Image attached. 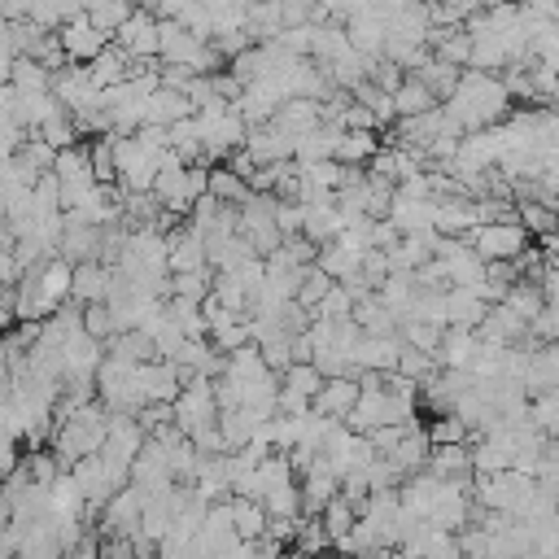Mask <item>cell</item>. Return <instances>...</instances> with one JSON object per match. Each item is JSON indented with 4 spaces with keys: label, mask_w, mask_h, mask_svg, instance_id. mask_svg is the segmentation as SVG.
<instances>
[{
    "label": "cell",
    "mask_w": 559,
    "mask_h": 559,
    "mask_svg": "<svg viewBox=\"0 0 559 559\" xmlns=\"http://www.w3.org/2000/svg\"><path fill=\"white\" fill-rule=\"evenodd\" d=\"M472 241L485 263H511L525 254V223H481Z\"/></svg>",
    "instance_id": "1"
},
{
    "label": "cell",
    "mask_w": 559,
    "mask_h": 559,
    "mask_svg": "<svg viewBox=\"0 0 559 559\" xmlns=\"http://www.w3.org/2000/svg\"><path fill=\"white\" fill-rule=\"evenodd\" d=\"M114 40H118V49L132 57V62H136V57H158V53H162L158 14H153V9H136L132 22H127V27L118 31Z\"/></svg>",
    "instance_id": "2"
},
{
    "label": "cell",
    "mask_w": 559,
    "mask_h": 559,
    "mask_svg": "<svg viewBox=\"0 0 559 559\" xmlns=\"http://www.w3.org/2000/svg\"><path fill=\"white\" fill-rule=\"evenodd\" d=\"M57 40H62V49H66V62H88V66L97 62L105 49H110V35H101L88 18L66 22V27L57 31Z\"/></svg>",
    "instance_id": "3"
},
{
    "label": "cell",
    "mask_w": 559,
    "mask_h": 559,
    "mask_svg": "<svg viewBox=\"0 0 559 559\" xmlns=\"http://www.w3.org/2000/svg\"><path fill=\"white\" fill-rule=\"evenodd\" d=\"M132 14H136L132 0H88V9H83V18H88L101 35H110V40L132 22Z\"/></svg>",
    "instance_id": "4"
},
{
    "label": "cell",
    "mask_w": 559,
    "mask_h": 559,
    "mask_svg": "<svg viewBox=\"0 0 559 559\" xmlns=\"http://www.w3.org/2000/svg\"><path fill=\"white\" fill-rule=\"evenodd\" d=\"M354 402H359V385H350L346 376H337V380H324V389L315 394V411L332 420V415H350Z\"/></svg>",
    "instance_id": "5"
},
{
    "label": "cell",
    "mask_w": 559,
    "mask_h": 559,
    "mask_svg": "<svg viewBox=\"0 0 559 559\" xmlns=\"http://www.w3.org/2000/svg\"><path fill=\"white\" fill-rule=\"evenodd\" d=\"M394 110L402 114V118H420V114H428V110H437V97L424 88L415 75H407L402 79V88L394 92Z\"/></svg>",
    "instance_id": "6"
},
{
    "label": "cell",
    "mask_w": 559,
    "mask_h": 559,
    "mask_svg": "<svg viewBox=\"0 0 559 559\" xmlns=\"http://www.w3.org/2000/svg\"><path fill=\"white\" fill-rule=\"evenodd\" d=\"M372 153H376L372 132H350V136H341V145H337L341 162H363V158H372Z\"/></svg>",
    "instance_id": "7"
},
{
    "label": "cell",
    "mask_w": 559,
    "mask_h": 559,
    "mask_svg": "<svg viewBox=\"0 0 559 559\" xmlns=\"http://www.w3.org/2000/svg\"><path fill=\"white\" fill-rule=\"evenodd\" d=\"M525 228H533V232H551L555 228V214H546V206H525Z\"/></svg>",
    "instance_id": "8"
}]
</instances>
